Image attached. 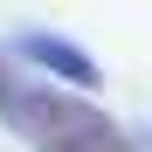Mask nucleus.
I'll use <instances>...</instances> for the list:
<instances>
[{"label":"nucleus","instance_id":"nucleus-2","mask_svg":"<svg viewBox=\"0 0 152 152\" xmlns=\"http://www.w3.org/2000/svg\"><path fill=\"white\" fill-rule=\"evenodd\" d=\"M21 56L42 62L48 76H62L69 90H97V62H90L76 42H62V35H21Z\"/></svg>","mask_w":152,"mask_h":152},{"label":"nucleus","instance_id":"nucleus-1","mask_svg":"<svg viewBox=\"0 0 152 152\" xmlns=\"http://www.w3.org/2000/svg\"><path fill=\"white\" fill-rule=\"evenodd\" d=\"M35 152H132L124 132L83 104V90H48V83H21L14 104L0 111Z\"/></svg>","mask_w":152,"mask_h":152},{"label":"nucleus","instance_id":"nucleus-3","mask_svg":"<svg viewBox=\"0 0 152 152\" xmlns=\"http://www.w3.org/2000/svg\"><path fill=\"white\" fill-rule=\"evenodd\" d=\"M14 90H21V76H14V62H7V56H0V111L14 104Z\"/></svg>","mask_w":152,"mask_h":152}]
</instances>
